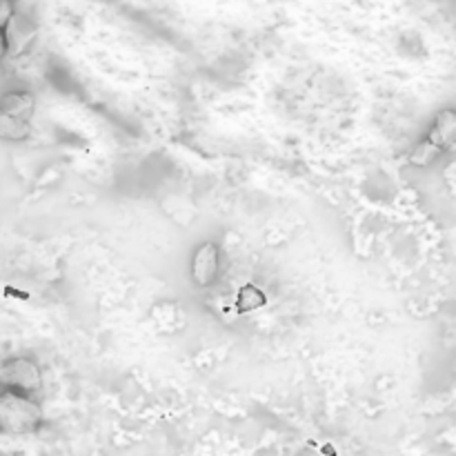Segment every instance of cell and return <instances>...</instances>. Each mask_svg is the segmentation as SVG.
<instances>
[{"instance_id": "obj_9", "label": "cell", "mask_w": 456, "mask_h": 456, "mask_svg": "<svg viewBox=\"0 0 456 456\" xmlns=\"http://www.w3.org/2000/svg\"><path fill=\"white\" fill-rule=\"evenodd\" d=\"M7 52H9V40H7V34H4V29L0 27V58H3Z\"/></svg>"}, {"instance_id": "obj_2", "label": "cell", "mask_w": 456, "mask_h": 456, "mask_svg": "<svg viewBox=\"0 0 456 456\" xmlns=\"http://www.w3.org/2000/svg\"><path fill=\"white\" fill-rule=\"evenodd\" d=\"M0 386L13 392H22V395H34L43 386V374H40L38 365L34 361L18 356V359L3 363V368H0Z\"/></svg>"}, {"instance_id": "obj_5", "label": "cell", "mask_w": 456, "mask_h": 456, "mask_svg": "<svg viewBox=\"0 0 456 456\" xmlns=\"http://www.w3.org/2000/svg\"><path fill=\"white\" fill-rule=\"evenodd\" d=\"M36 110V98L29 92H9L0 98V111L12 114L16 118L31 120Z\"/></svg>"}, {"instance_id": "obj_4", "label": "cell", "mask_w": 456, "mask_h": 456, "mask_svg": "<svg viewBox=\"0 0 456 456\" xmlns=\"http://www.w3.org/2000/svg\"><path fill=\"white\" fill-rule=\"evenodd\" d=\"M428 141L435 142L441 150H448L456 142V111L454 110H444L439 111V116L435 118V125L428 132Z\"/></svg>"}, {"instance_id": "obj_1", "label": "cell", "mask_w": 456, "mask_h": 456, "mask_svg": "<svg viewBox=\"0 0 456 456\" xmlns=\"http://www.w3.org/2000/svg\"><path fill=\"white\" fill-rule=\"evenodd\" d=\"M29 395L7 390L0 395V428L9 432H31L40 421V410Z\"/></svg>"}, {"instance_id": "obj_3", "label": "cell", "mask_w": 456, "mask_h": 456, "mask_svg": "<svg viewBox=\"0 0 456 456\" xmlns=\"http://www.w3.org/2000/svg\"><path fill=\"white\" fill-rule=\"evenodd\" d=\"M218 248L214 243H203L194 254V261H191V276H194L196 285L200 288H208L216 281L218 276Z\"/></svg>"}, {"instance_id": "obj_6", "label": "cell", "mask_w": 456, "mask_h": 456, "mask_svg": "<svg viewBox=\"0 0 456 456\" xmlns=\"http://www.w3.org/2000/svg\"><path fill=\"white\" fill-rule=\"evenodd\" d=\"M29 134V120L16 118V116L0 111V138L3 141H25Z\"/></svg>"}, {"instance_id": "obj_8", "label": "cell", "mask_w": 456, "mask_h": 456, "mask_svg": "<svg viewBox=\"0 0 456 456\" xmlns=\"http://www.w3.org/2000/svg\"><path fill=\"white\" fill-rule=\"evenodd\" d=\"M12 20H13V3L12 0H0V27L7 29V25Z\"/></svg>"}, {"instance_id": "obj_7", "label": "cell", "mask_w": 456, "mask_h": 456, "mask_svg": "<svg viewBox=\"0 0 456 456\" xmlns=\"http://www.w3.org/2000/svg\"><path fill=\"white\" fill-rule=\"evenodd\" d=\"M441 151H444L441 147H436L435 142L426 138V141L419 142V145L412 150V154H410V163L417 165V167H428L430 163H435L436 156H439Z\"/></svg>"}]
</instances>
